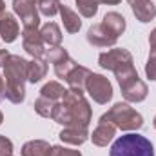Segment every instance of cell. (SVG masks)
Here are the masks:
<instances>
[{"label": "cell", "instance_id": "obj_1", "mask_svg": "<svg viewBox=\"0 0 156 156\" xmlns=\"http://www.w3.org/2000/svg\"><path fill=\"white\" fill-rule=\"evenodd\" d=\"M51 118L64 127H87L93 118V111L83 93L66 89L62 100L55 104Z\"/></svg>", "mask_w": 156, "mask_h": 156}, {"label": "cell", "instance_id": "obj_2", "mask_svg": "<svg viewBox=\"0 0 156 156\" xmlns=\"http://www.w3.org/2000/svg\"><path fill=\"white\" fill-rule=\"evenodd\" d=\"M29 62L18 55H11L4 66L5 78V98L11 104H22L26 98V80Z\"/></svg>", "mask_w": 156, "mask_h": 156}, {"label": "cell", "instance_id": "obj_3", "mask_svg": "<svg viewBox=\"0 0 156 156\" xmlns=\"http://www.w3.org/2000/svg\"><path fill=\"white\" fill-rule=\"evenodd\" d=\"M109 156H154V147L145 136L129 133L120 136L111 145Z\"/></svg>", "mask_w": 156, "mask_h": 156}, {"label": "cell", "instance_id": "obj_4", "mask_svg": "<svg viewBox=\"0 0 156 156\" xmlns=\"http://www.w3.org/2000/svg\"><path fill=\"white\" fill-rule=\"evenodd\" d=\"M98 64L102 69H107V71H113L116 80L129 76L133 73H136L134 69V60H133V55L127 51V49H111L107 53H102L98 56Z\"/></svg>", "mask_w": 156, "mask_h": 156}, {"label": "cell", "instance_id": "obj_5", "mask_svg": "<svg viewBox=\"0 0 156 156\" xmlns=\"http://www.w3.org/2000/svg\"><path fill=\"white\" fill-rule=\"evenodd\" d=\"M100 118L111 122L116 129L122 131H138L144 127V118L138 111H134L129 104H122L118 102L115 104L105 115H102Z\"/></svg>", "mask_w": 156, "mask_h": 156}, {"label": "cell", "instance_id": "obj_6", "mask_svg": "<svg viewBox=\"0 0 156 156\" xmlns=\"http://www.w3.org/2000/svg\"><path fill=\"white\" fill-rule=\"evenodd\" d=\"M120 83V89H122V96L127 100V102H133V104H138V102H144L147 98V83L142 82L138 73H133L129 76L118 80Z\"/></svg>", "mask_w": 156, "mask_h": 156}, {"label": "cell", "instance_id": "obj_7", "mask_svg": "<svg viewBox=\"0 0 156 156\" xmlns=\"http://www.w3.org/2000/svg\"><path fill=\"white\" fill-rule=\"evenodd\" d=\"M85 91L96 104H102V105L113 98V85L104 75L91 73L85 82Z\"/></svg>", "mask_w": 156, "mask_h": 156}, {"label": "cell", "instance_id": "obj_8", "mask_svg": "<svg viewBox=\"0 0 156 156\" xmlns=\"http://www.w3.org/2000/svg\"><path fill=\"white\" fill-rule=\"evenodd\" d=\"M45 55H47V60L55 66V75L58 78H64L69 75V71L76 66L75 62H73V58L69 56V53L64 49V47H60V45H55V47H49L47 51H45Z\"/></svg>", "mask_w": 156, "mask_h": 156}, {"label": "cell", "instance_id": "obj_9", "mask_svg": "<svg viewBox=\"0 0 156 156\" xmlns=\"http://www.w3.org/2000/svg\"><path fill=\"white\" fill-rule=\"evenodd\" d=\"M37 0H13V11L20 16L24 27H38L40 15L37 11Z\"/></svg>", "mask_w": 156, "mask_h": 156}, {"label": "cell", "instance_id": "obj_10", "mask_svg": "<svg viewBox=\"0 0 156 156\" xmlns=\"http://www.w3.org/2000/svg\"><path fill=\"white\" fill-rule=\"evenodd\" d=\"M22 45L27 55L33 58H42L45 55V44L40 37L38 27H24L22 29Z\"/></svg>", "mask_w": 156, "mask_h": 156}, {"label": "cell", "instance_id": "obj_11", "mask_svg": "<svg viewBox=\"0 0 156 156\" xmlns=\"http://www.w3.org/2000/svg\"><path fill=\"white\" fill-rule=\"evenodd\" d=\"M116 40L118 37L113 31H109L102 22L91 26L89 31H87V42L94 47H111V45L116 44Z\"/></svg>", "mask_w": 156, "mask_h": 156}, {"label": "cell", "instance_id": "obj_12", "mask_svg": "<svg viewBox=\"0 0 156 156\" xmlns=\"http://www.w3.org/2000/svg\"><path fill=\"white\" fill-rule=\"evenodd\" d=\"M18 35H20V26H18L16 18L11 13L4 11L0 15V37H2V40L5 44H11L16 40Z\"/></svg>", "mask_w": 156, "mask_h": 156}, {"label": "cell", "instance_id": "obj_13", "mask_svg": "<svg viewBox=\"0 0 156 156\" xmlns=\"http://www.w3.org/2000/svg\"><path fill=\"white\" fill-rule=\"evenodd\" d=\"M115 134H116V127H115L111 122L100 118L96 129H94L93 134H91V140H93L94 145H98V147H105V145L115 138Z\"/></svg>", "mask_w": 156, "mask_h": 156}, {"label": "cell", "instance_id": "obj_14", "mask_svg": "<svg viewBox=\"0 0 156 156\" xmlns=\"http://www.w3.org/2000/svg\"><path fill=\"white\" fill-rule=\"evenodd\" d=\"M136 20H140L142 24H147L151 20H154L156 16V5L151 0H127Z\"/></svg>", "mask_w": 156, "mask_h": 156}, {"label": "cell", "instance_id": "obj_15", "mask_svg": "<svg viewBox=\"0 0 156 156\" xmlns=\"http://www.w3.org/2000/svg\"><path fill=\"white\" fill-rule=\"evenodd\" d=\"M89 75H91V71H89L87 67H83V66H75V67L69 71V75L66 76V82L69 83V89L83 93L85 82H87Z\"/></svg>", "mask_w": 156, "mask_h": 156}, {"label": "cell", "instance_id": "obj_16", "mask_svg": "<svg viewBox=\"0 0 156 156\" xmlns=\"http://www.w3.org/2000/svg\"><path fill=\"white\" fill-rule=\"evenodd\" d=\"M58 136L62 142H66L69 145H82L87 142L89 133H87V127H66Z\"/></svg>", "mask_w": 156, "mask_h": 156}, {"label": "cell", "instance_id": "obj_17", "mask_svg": "<svg viewBox=\"0 0 156 156\" xmlns=\"http://www.w3.org/2000/svg\"><path fill=\"white\" fill-rule=\"evenodd\" d=\"M40 37L45 45L55 47V45H60V42H62V31L55 22H47L40 27Z\"/></svg>", "mask_w": 156, "mask_h": 156}, {"label": "cell", "instance_id": "obj_18", "mask_svg": "<svg viewBox=\"0 0 156 156\" xmlns=\"http://www.w3.org/2000/svg\"><path fill=\"white\" fill-rule=\"evenodd\" d=\"M60 16H62V22H64V27L67 33H78L80 27H82V20L78 16V13H75L73 9H69L67 5H60Z\"/></svg>", "mask_w": 156, "mask_h": 156}, {"label": "cell", "instance_id": "obj_19", "mask_svg": "<svg viewBox=\"0 0 156 156\" xmlns=\"http://www.w3.org/2000/svg\"><path fill=\"white\" fill-rule=\"evenodd\" d=\"M51 145L45 140H31L22 145V156H49Z\"/></svg>", "mask_w": 156, "mask_h": 156}, {"label": "cell", "instance_id": "obj_20", "mask_svg": "<svg viewBox=\"0 0 156 156\" xmlns=\"http://www.w3.org/2000/svg\"><path fill=\"white\" fill-rule=\"evenodd\" d=\"M47 75V60L44 58H33V62H29L27 67V80L31 83H38L42 78Z\"/></svg>", "mask_w": 156, "mask_h": 156}, {"label": "cell", "instance_id": "obj_21", "mask_svg": "<svg viewBox=\"0 0 156 156\" xmlns=\"http://www.w3.org/2000/svg\"><path fill=\"white\" fill-rule=\"evenodd\" d=\"M102 24H104L109 31H113L116 37H120V35L125 31V18H123V15H120L116 11H109V13L104 16Z\"/></svg>", "mask_w": 156, "mask_h": 156}, {"label": "cell", "instance_id": "obj_22", "mask_svg": "<svg viewBox=\"0 0 156 156\" xmlns=\"http://www.w3.org/2000/svg\"><path fill=\"white\" fill-rule=\"evenodd\" d=\"M64 93H66V89H64L62 83H58V82H49V83H45V85L42 87L40 96H44V98H47V100H51V102H60L62 96H64Z\"/></svg>", "mask_w": 156, "mask_h": 156}, {"label": "cell", "instance_id": "obj_23", "mask_svg": "<svg viewBox=\"0 0 156 156\" xmlns=\"http://www.w3.org/2000/svg\"><path fill=\"white\" fill-rule=\"evenodd\" d=\"M55 104H56V102H51V100H47V98H44V96H38V98L35 100L33 107H35V111L38 113L40 116L51 118L53 109H55Z\"/></svg>", "mask_w": 156, "mask_h": 156}, {"label": "cell", "instance_id": "obj_24", "mask_svg": "<svg viewBox=\"0 0 156 156\" xmlns=\"http://www.w3.org/2000/svg\"><path fill=\"white\" fill-rule=\"evenodd\" d=\"M37 5L44 16H55L60 11L62 4H60V0H37Z\"/></svg>", "mask_w": 156, "mask_h": 156}, {"label": "cell", "instance_id": "obj_25", "mask_svg": "<svg viewBox=\"0 0 156 156\" xmlns=\"http://www.w3.org/2000/svg\"><path fill=\"white\" fill-rule=\"evenodd\" d=\"M76 7L80 11V15L85 16V18H93L98 13V4L93 2V0H76Z\"/></svg>", "mask_w": 156, "mask_h": 156}, {"label": "cell", "instance_id": "obj_26", "mask_svg": "<svg viewBox=\"0 0 156 156\" xmlns=\"http://www.w3.org/2000/svg\"><path fill=\"white\" fill-rule=\"evenodd\" d=\"M49 156H82L80 151H75V149H66L62 145H53L51 151H49Z\"/></svg>", "mask_w": 156, "mask_h": 156}, {"label": "cell", "instance_id": "obj_27", "mask_svg": "<svg viewBox=\"0 0 156 156\" xmlns=\"http://www.w3.org/2000/svg\"><path fill=\"white\" fill-rule=\"evenodd\" d=\"M11 153H13V142L7 136L0 134V156H11Z\"/></svg>", "mask_w": 156, "mask_h": 156}, {"label": "cell", "instance_id": "obj_28", "mask_svg": "<svg viewBox=\"0 0 156 156\" xmlns=\"http://www.w3.org/2000/svg\"><path fill=\"white\" fill-rule=\"evenodd\" d=\"M145 75L149 80H156V58L149 56L147 64H145Z\"/></svg>", "mask_w": 156, "mask_h": 156}, {"label": "cell", "instance_id": "obj_29", "mask_svg": "<svg viewBox=\"0 0 156 156\" xmlns=\"http://www.w3.org/2000/svg\"><path fill=\"white\" fill-rule=\"evenodd\" d=\"M149 45H151V55L149 56L156 58V27L151 31V35H149Z\"/></svg>", "mask_w": 156, "mask_h": 156}, {"label": "cell", "instance_id": "obj_30", "mask_svg": "<svg viewBox=\"0 0 156 156\" xmlns=\"http://www.w3.org/2000/svg\"><path fill=\"white\" fill-rule=\"evenodd\" d=\"M9 53H7V49H0V67H4L5 66V62L9 60Z\"/></svg>", "mask_w": 156, "mask_h": 156}, {"label": "cell", "instance_id": "obj_31", "mask_svg": "<svg viewBox=\"0 0 156 156\" xmlns=\"http://www.w3.org/2000/svg\"><path fill=\"white\" fill-rule=\"evenodd\" d=\"M5 98V80L0 76V100Z\"/></svg>", "mask_w": 156, "mask_h": 156}, {"label": "cell", "instance_id": "obj_32", "mask_svg": "<svg viewBox=\"0 0 156 156\" xmlns=\"http://www.w3.org/2000/svg\"><path fill=\"white\" fill-rule=\"evenodd\" d=\"M93 2H96V4H109V5H116V4L122 2V0H93Z\"/></svg>", "mask_w": 156, "mask_h": 156}, {"label": "cell", "instance_id": "obj_33", "mask_svg": "<svg viewBox=\"0 0 156 156\" xmlns=\"http://www.w3.org/2000/svg\"><path fill=\"white\" fill-rule=\"evenodd\" d=\"M5 11V4H4V0H0V15Z\"/></svg>", "mask_w": 156, "mask_h": 156}, {"label": "cell", "instance_id": "obj_34", "mask_svg": "<svg viewBox=\"0 0 156 156\" xmlns=\"http://www.w3.org/2000/svg\"><path fill=\"white\" fill-rule=\"evenodd\" d=\"M2 122H4V115H2V111H0V125H2Z\"/></svg>", "mask_w": 156, "mask_h": 156}, {"label": "cell", "instance_id": "obj_35", "mask_svg": "<svg viewBox=\"0 0 156 156\" xmlns=\"http://www.w3.org/2000/svg\"><path fill=\"white\" fill-rule=\"evenodd\" d=\"M153 125H154V129H156V116H154V120H153Z\"/></svg>", "mask_w": 156, "mask_h": 156}, {"label": "cell", "instance_id": "obj_36", "mask_svg": "<svg viewBox=\"0 0 156 156\" xmlns=\"http://www.w3.org/2000/svg\"><path fill=\"white\" fill-rule=\"evenodd\" d=\"M11 156H13V154H11Z\"/></svg>", "mask_w": 156, "mask_h": 156}]
</instances>
